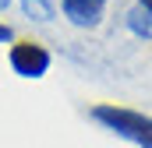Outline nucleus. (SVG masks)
<instances>
[{
  "mask_svg": "<svg viewBox=\"0 0 152 148\" xmlns=\"http://www.w3.org/2000/svg\"><path fill=\"white\" fill-rule=\"evenodd\" d=\"M92 116L103 127H110L117 138H127L138 148H152V116L134 113V110H120V106H96Z\"/></svg>",
  "mask_w": 152,
  "mask_h": 148,
  "instance_id": "obj_1",
  "label": "nucleus"
},
{
  "mask_svg": "<svg viewBox=\"0 0 152 148\" xmlns=\"http://www.w3.org/2000/svg\"><path fill=\"white\" fill-rule=\"evenodd\" d=\"M11 67L21 78H42V74L50 71V53L39 42H18L11 49Z\"/></svg>",
  "mask_w": 152,
  "mask_h": 148,
  "instance_id": "obj_2",
  "label": "nucleus"
},
{
  "mask_svg": "<svg viewBox=\"0 0 152 148\" xmlns=\"http://www.w3.org/2000/svg\"><path fill=\"white\" fill-rule=\"evenodd\" d=\"M64 4V14L81 25V28H92V25H99V18H103V11H106V0H60Z\"/></svg>",
  "mask_w": 152,
  "mask_h": 148,
  "instance_id": "obj_3",
  "label": "nucleus"
},
{
  "mask_svg": "<svg viewBox=\"0 0 152 148\" xmlns=\"http://www.w3.org/2000/svg\"><path fill=\"white\" fill-rule=\"evenodd\" d=\"M127 25H131V32H138V36L149 39V36H152V11H145V7L138 4V7L127 14Z\"/></svg>",
  "mask_w": 152,
  "mask_h": 148,
  "instance_id": "obj_4",
  "label": "nucleus"
},
{
  "mask_svg": "<svg viewBox=\"0 0 152 148\" xmlns=\"http://www.w3.org/2000/svg\"><path fill=\"white\" fill-rule=\"evenodd\" d=\"M25 11H28V14H36V18H42V21H46V18L53 14L46 0H25Z\"/></svg>",
  "mask_w": 152,
  "mask_h": 148,
  "instance_id": "obj_5",
  "label": "nucleus"
},
{
  "mask_svg": "<svg viewBox=\"0 0 152 148\" xmlns=\"http://www.w3.org/2000/svg\"><path fill=\"white\" fill-rule=\"evenodd\" d=\"M0 42H11V28H7L4 21H0Z\"/></svg>",
  "mask_w": 152,
  "mask_h": 148,
  "instance_id": "obj_6",
  "label": "nucleus"
},
{
  "mask_svg": "<svg viewBox=\"0 0 152 148\" xmlns=\"http://www.w3.org/2000/svg\"><path fill=\"white\" fill-rule=\"evenodd\" d=\"M138 4H142V7H145V11H152V0H138Z\"/></svg>",
  "mask_w": 152,
  "mask_h": 148,
  "instance_id": "obj_7",
  "label": "nucleus"
},
{
  "mask_svg": "<svg viewBox=\"0 0 152 148\" xmlns=\"http://www.w3.org/2000/svg\"><path fill=\"white\" fill-rule=\"evenodd\" d=\"M7 4H11V0H0V7H7Z\"/></svg>",
  "mask_w": 152,
  "mask_h": 148,
  "instance_id": "obj_8",
  "label": "nucleus"
}]
</instances>
